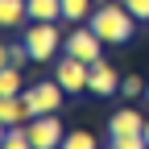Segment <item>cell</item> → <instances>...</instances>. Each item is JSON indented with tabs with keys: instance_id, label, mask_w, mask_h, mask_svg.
I'll list each match as a JSON object with an SVG mask.
<instances>
[{
	"instance_id": "3957f363",
	"label": "cell",
	"mask_w": 149,
	"mask_h": 149,
	"mask_svg": "<svg viewBox=\"0 0 149 149\" xmlns=\"http://www.w3.org/2000/svg\"><path fill=\"white\" fill-rule=\"evenodd\" d=\"M21 100H25V108H29V120H33V116L62 112L66 91H62V83H58V79H37V83H29V87L21 91Z\"/></svg>"
},
{
	"instance_id": "5bb4252c",
	"label": "cell",
	"mask_w": 149,
	"mask_h": 149,
	"mask_svg": "<svg viewBox=\"0 0 149 149\" xmlns=\"http://www.w3.org/2000/svg\"><path fill=\"white\" fill-rule=\"evenodd\" d=\"M62 149H100V141L87 133V128H66V141Z\"/></svg>"
},
{
	"instance_id": "2e32d148",
	"label": "cell",
	"mask_w": 149,
	"mask_h": 149,
	"mask_svg": "<svg viewBox=\"0 0 149 149\" xmlns=\"http://www.w3.org/2000/svg\"><path fill=\"white\" fill-rule=\"evenodd\" d=\"M120 95H124V100L145 95V79H137V74H124V79H120Z\"/></svg>"
},
{
	"instance_id": "e0dca14e",
	"label": "cell",
	"mask_w": 149,
	"mask_h": 149,
	"mask_svg": "<svg viewBox=\"0 0 149 149\" xmlns=\"http://www.w3.org/2000/svg\"><path fill=\"white\" fill-rule=\"evenodd\" d=\"M8 58H13V66L33 62V58H29V50H25V42H13V46H8Z\"/></svg>"
},
{
	"instance_id": "7402d4cb",
	"label": "cell",
	"mask_w": 149,
	"mask_h": 149,
	"mask_svg": "<svg viewBox=\"0 0 149 149\" xmlns=\"http://www.w3.org/2000/svg\"><path fill=\"white\" fill-rule=\"evenodd\" d=\"M145 100H149V83H145Z\"/></svg>"
},
{
	"instance_id": "44dd1931",
	"label": "cell",
	"mask_w": 149,
	"mask_h": 149,
	"mask_svg": "<svg viewBox=\"0 0 149 149\" xmlns=\"http://www.w3.org/2000/svg\"><path fill=\"white\" fill-rule=\"evenodd\" d=\"M145 141H149V116H145Z\"/></svg>"
},
{
	"instance_id": "ac0fdd59",
	"label": "cell",
	"mask_w": 149,
	"mask_h": 149,
	"mask_svg": "<svg viewBox=\"0 0 149 149\" xmlns=\"http://www.w3.org/2000/svg\"><path fill=\"white\" fill-rule=\"evenodd\" d=\"M124 8L137 17V21H149V0H124Z\"/></svg>"
},
{
	"instance_id": "7c38bea8",
	"label": "cell",
	"mask_w": 149,
	"mask_h": 149,
	"mask_svg": "<svg viewBox=\"0 0 149 149\" xmlns=\"http://www.w3.org/2000/svg\"><path fill=\"white\" fill-rule=\"evenodd\" d=\"M29 21H62V0H29Z\"/></svg>"
},
{
	"instance_id": "8992f818",
	"label": "cell",
	"mask_w": 149,
	"mask_h": 149,
	"mask_svg": "<svg viewBox=\"0 0 149 149\" xmlns=\"http://www.w3.org/2000/svg\"><path fill=\"white\" fill-rule=\"evenodd\" d=\"M54 79L62 83L66 95H83V91H87V79H91V66L79 62V58H70V54H58V70H54Z\"/></svg>"
},
{
	"instance_id": "ffe728a7",
	"label": "cell",
	"mask_w": 149,
	"mask_h": 149,
	"mask_svg": "<svg viewBox=\"0 0 149 149\" xmlns=\"http://www.w3.org/2000/svg\"><path fill=\"white\" fill-rule=\"evenodd\" d=\"M4 133H8V128H4V124H0V145H4Z\"/></svg>"
},
{
	"instance_id": "9a60e30c",
	"label": "cell",
	"mask_w": 149,
	"mask_h": 149,
	"mask_svg": "<svg viewBox=\"0 0 149 149\" xmlns=\"http://www.w3.org/2000/svg\"><path fill=\"white\" fill-rule=\"evenodd\" d=\"M0 149H33V141H29V133H25V124L8 128V133H4V145H0Z\"/></svg>"
},
{
	"instance_id": "277c9868",
	"label": "cell",
	"mask_w": 149,
	"mask_h": 149,
	"mask_svg": "<svg viewBox=\"0 0 149 149\" xmlns=\"http://www.w3.org/2000/svg\"><path fill=\"white\" fill-rule=\"evenodd\" d=\"M62 54H70V58H79V62H100L104 58V42H100V33L91 29V25H74L66 33V42H62Z\"/></svg>"
},
{
	"instance_id": "d6986e66",
	"label": "cell",
	"mask_w": 149,
	"mask_h": 149,
	"mask_svg": "<svg viewBox=\"0 0 149 149\" xmlns=\"http://www.w3.org/2000/svg\"><path fill=\"white\" fill-rule=\"evenodd\" d=\"M4 66H13V58H8V46L0 42V70H4Z\"/></svg>"
},
{
	"instance_id": "ba28073f",
	"label": "cell",
	"mask_w": 149,
	"mask_h": 149,
	"mask_svg": "<svg viewBox=\"0 0 149 149\" xmlns=\"http://www.w3.org/2000/svg\"><path fill=\"white\" fill-rule=\"evenodd\" d=\"M128 133H145V116L137 108H116L108 116V137H128Z\"/></svg>"
},
{
	"instance_id": "9c48e42d",
	"label": "cell",
	"mask_w": 149,
	"mask_h": 149,
	"mask_svg": "<svg viewBox=\"0 0 149 149\" xmlns=\"http://www.w3.org/2000/svg\"><path fill=\"white\" fill-rule=\"evenodd\" d=\"M0 124L17 128V124H29V108L21 95H0Z\"/></svg>"
},
{
	"instance_id": "603a6c76",
	"label": "cell",
	"mask_w": 149,
	"mask_h": 149,
	"mask_svg": "<svg viewBox=\"0 0 149 149\" xmlns=\"http://www.w3.org/2000/svg\"><path fill=\"white\" fill-rule=\"evenodd\" d=\"M104 149H116V145H104Z\"/></svg>"
},
{
	"instance_id": "52a82bcc",
	"label": "cell",
	"mask_w": 149,
	"mask_h": 149,
	"mask_svg": "<svg viewBox=\"0 0 149 149\" xmlns=\"http://www.w3.org/2000/svg\"><path fill=\"white\" fill-rule=\"evenodd\" d=\"M120 79H124V74L116 70V66H112V62H91V79H87V91H91V95H116V91H120Z\"/></svg>"
},
{
	"instance_id": "7a4b0ae2",
	"label": "cell",
	"mask_w": 149,
	"mask_h": 149,
	"mask_svg": "<svg viewBox=\"0 0 149 149\" xmlns=\"http://www.w3.org/2000/svg\"><path fill=\"white\" fill-rule=\"evenodd\" d=\"M62 42L66 37L58 33V21H29L25 25V50L33 62H54L62 54Z\"/></svg>"
},
{
	"instance_id": "5b68a950",
	"label": "cell",
	"mask_w": 149,
	"mask_h": 149,
	"mask_svg": "<svg viewBox=\"0 0 149 149\" xmlns=\"http://www.w3.org/2000/svg\"><path fill=\"white\" fill-rule=\"evenodd\" d=\"M25 133H29L33 149H62V141H66V128H62V120H58V112L33 116V120L25 124Z\"/></svg>"
},
{
	"instance_id": "8fae6325",
	"label": "cell",
	"mask_w": 149,
	"mask_h": 149,
	"mask_svg": "<svg viewBox=\"0 0 149 149\" xmlns=\"http://www.w3.org/2000/svg\"><path fill=\"white\" fill-rule=\"evenodd\" d=\"M100 0H62V21H70V25H87V17H91V8H95Z\"/></svg>"
},
{
	"instance_id": "30bf717a",
	"label": "cell",
	"mask_w": 149,
	"mask_h": 149,
	"mask_svg": "<svg viewBox=\"0 0 149 149\" xmlns=\"http://www.w3.org/2000/svg\"><path fill=\"white\" fill-rule=\"evenodd\" d=\"M29 21V0H0V29H17Z\"/></svg>"
},
{
	"instance_id": "6da1fadb",
	"label": "cell",
	"mask_w": 149,
	"mask_h": 149,
	"mask_svg": "<svg viewBox=\"0 0 149 149\" xmlns=\"http://www.w3.org/2000/svg\"><path fill=\"white\" fill-rule=\"evenodd\" d=\"M87 25L100 33L104 46H128L141 21L124 8V0H100L95 8H91V17H87Z\"/></svg>"
},
{
	"instance_id": "4fadbf2b",
	"label": "cell",
	"mask_w": 149,
	"mask_h": 149,
	"mask_svg": "<svg viewBox=\"0 0 149 149\" xmlns=\"http://www.w3.org/2000/svg\"><path fill=\"white\" fill-rule=\"evenodd\" d=\"M21 91H25L21 66H4V70H0V95H21Z\"/></svg>"
}]
</instances>
